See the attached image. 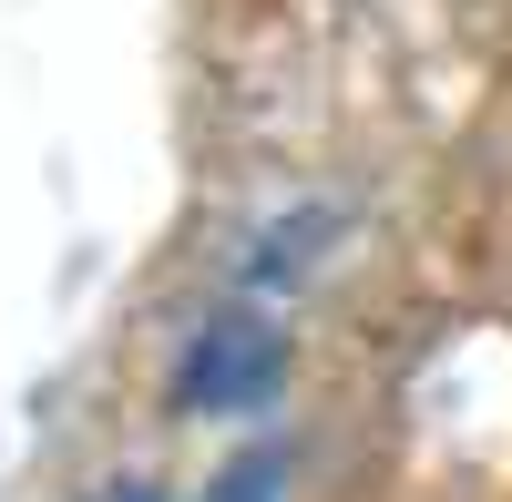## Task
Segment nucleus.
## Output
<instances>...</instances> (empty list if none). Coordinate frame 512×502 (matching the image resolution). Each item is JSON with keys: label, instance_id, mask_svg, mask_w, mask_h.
Segmentation results:
<instances>
[{"label": "nucleus", "instance_id": "1", "mask_svg": "<svg viewBox=\"0 0 512 502\" xmlns=\"http://www.w3.org/2000/svg\"><path fill=\"white\" fill-rule=\"evenodd\" d=\"M297 369V339L267 318V308H205L185 339H175V369H164V400L185 421H256Z\"/></svg>", "mask_w": 512, "mask_h": 502}, {"label": "nucleus", "instance_id": "4", "mask_svg": "<svg viewBox=\"0 0 512 502\" xmlns=\"http://www.w3.org/2000/svg\"><path fill=\"white\" fill-rule=\"evenodd\" d=\"M82 502H164V482H144V472H113V482H93Z\"/></svg>", "mask_w": 512, "mask_h": 502}, {"label": "nucleus", "instance_id": "3", "mask_svg": "<svg viewBox=\"0 0 512 502\" xmlns=\"http://www.w3.org/2000/svg\"><path fill=\"white\" fill-rule=\"evenodd\" d=\"M287 492V451L277 441H256V451H236V462L205 482V502H277Z\"/></svg>", "mask_w": 512, "mask_h": 502}, {"label": "nucleus", "instance_id": "2", "mask_svg": "<svg viewBox=\"0 0 512 502\" xmlns=\"http://www.w3.org/2000/svg\"><path fill=\"white\" fill-rule=\"evenodd\" d=\"M338 236H349V205H328V195H308V205H287V216H267V226H256L246 246H236V287H246V298H277V287H308L318 277V257H328V246Z\"/></svg>", "mask_w": 512, "mask_h": 502}]
</instances>
